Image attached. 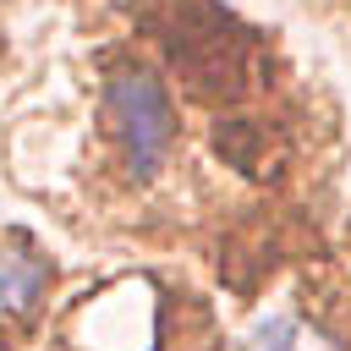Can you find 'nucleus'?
<instances>
[{"instance_id":"1","label":"nucleus","mask_w":351,"mask_h":351,"mask_svg":"<svg viewBox=\"0 0 351 351\" xmlns=\"http://www.w3.org/2000/svg\"><path fill=\"white\" fill-rule=\"evenodd\" d=\"M110 99H115V115H121V137H126L132 176H137V181L159 176V165H165V154H170V126H176L165 88H159L148 71H121L115 88H110Z\"/></svg>"},{"instance_id":"2","label":"nucleus","mask_w":351,"mask_h":351,"mask_svg":"<svg viewBox=\"0 0 351 351\" xmlns=\"http://www.w3.org/2000/svg\"><path fill=\"white\" fill-rule=\"evenodd\" d=\"M38 285H44V269H38L33 258H0V313L33 307Z\"/></svg>"}]
</instances>
